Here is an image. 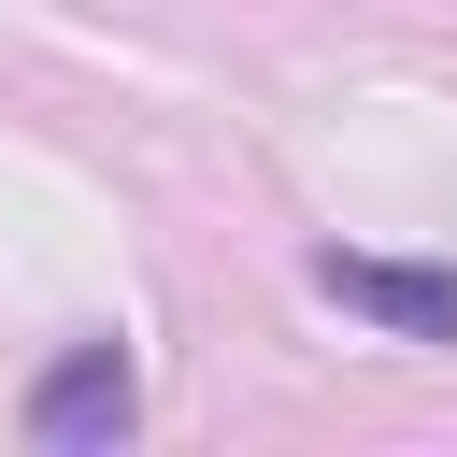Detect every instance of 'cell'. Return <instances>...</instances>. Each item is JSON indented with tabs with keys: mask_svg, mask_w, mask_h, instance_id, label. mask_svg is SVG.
<instances>
[{
	"mask_svg": "<svg viewBox=\"0 0 457 457\" xmlns=\"http://www.w3.org/2000/svg\"><path fill=\"white\" fill-rule=\"evenodd\" d=\"M129 414H143V386H129L114 343H71V357L29 386V443H129Z\"/></svg>",
	"mask_w": 457,
	"mask_h": 457,
	"instance_id": "1",
	"label": "cell"
},
{
	"mask_svg": "<svg viewBox=\"0 0 457 457\" xmlns=\"http://www.w3.org/2000/svg\"><path fill=\"white\" fill-rule=\"evenodd\" d=\"M314 286L328 300H357L371 328H400V343H457V271H400V257H314Z\"/></svg>",
	"mask_w": 457,
	"mask_h": 457,
	"instance_id": "2",
	"label": "cell"
}]
</instances>
